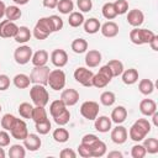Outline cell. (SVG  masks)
<instances>
[{
    "mask_svg": "<svg viewBox=\"0 0 158 158\" xmlns=\"http://www.w3.org/2000/svg\"><path fill=\"white\" fill-rule=\"evenodd\" d=\"M32 109H33V106L30 102H22L19 105V114L23 118H31Z\"/></svg>",
    "mask_w": 158,
    "mask_h": 158,
    "instance_id": "42",
    "label": "cell"
},
{
    "mask_svg": "<svg viewBox=\"0 0 158 158\" xmlns=\"http://www.w3.org/2000/svg\"><path fill=\"white\" fill-rule=\"evenodd\" d=\"M84 16L81 12H78V11H72L69 14V17H68V23L69 26L72 27H79L84 23Z\"/></svg>",
    "mask_w": 158,
    "mask_h": 158,
    "instance_id": "31",
    "label": "cell"
},
{
    "mask_svg": "<svg viewBox=\"0 0 158 158\" xmlns=\"http://www.w3.org/2000/svg\"><path fill=\"white\" fill-rule=\"evenodd\" d=\"M127 137H128V132L126 127L122 126L121 123L111 130V141L116 144H123L127 141Z\"/></svg>",
    "mask_w": 158,
    "mask_h": 158,
    "instance_id": "13",
    "label": "cell"
},
{
    "mask_svg": "<svg viewBox=\"0 0 158 158\" xmlns=\"http://www.w3.org/2000/svg\"><path fill=\"white\" fill-rule=\"evenodd\" d=\"M51 62L57 68H63L68 63V54L64 49L57 48L51 53Z\"/></svg>",
    "mask_w": 158,
    "mask_h": 158,
    "instance_id": "14",
    "label": "cell"
},
{
    "mask_svg": "<svg viewBox=\"0 0 158 158\" xmlns=\"http://www.w3.org/2000/svg\"><path fill=\"white\" fill-rule=\"evenodd\" d=\"M121 78H122V81L126 85H132L138 80V72L135 68H130V69H126V70L123 69V72L121 74Z\"/></svg>",
    "mask_w": 158,
    "mask_h": 158,
    "instance_id": "24",
    "label": "cell"
},
{
    "mask_svg": "<svg viewBox=\"0 0 158 158\" xmlns=\"http://www.w3.org/2000/svg\"><path fill=\"white\" fill-rule=\"evenodd\" d=\"M144 21V15L141 10L138 9H133V10H130L128 14H127V22L133 26V27H139Z\"/></svg>",
    "mask_w": 158,
    "mask_h": 158,
    "instance_id": "17",
    "label": "cell"
},
{
    "mask_svg": "<svg viewBox=\"0 0 158 158\" xmlns=\"http://www.w3.org/2000/svg\"><path fill=\"white\" fill-rule=\"evenodd\" d=\"M35 127H36L37 133H40V135H47L51 131L52 125H51V121L49 120H46V121H42V122H37Z\"/></svg>",
    "mask_w": 158,
    "mask_h": 158,
    "instance_id": "45",
    "label": "cell"
},
{
    "mask_svg": "<svg viewBox=\"0 0 158 158\" xmlns=\"http://www.w3.org/2000/svg\"><path fill=\"white\" fill-rule=\"evenodd\" d=\"M106 65L110 68V70L112 73V77H118L123 72V63L118 59H111V60L107 62Z\"/></svg>",
    "mask_w": 158,
    "mask_h": 158,
    "instance_id": "33",
    "label": "cell"
},
{
    "mask_svg": "<svg viewBox=\"0 0 158 158\" xmlns=\"http://www.w3.org/2000/svg\"><path fill=\"white\" fill-rule=\"evenodd\" d=\"M83 25H84V31L86 33H89V35L96 33L100 30V27H101L100 21L98 19H95V17H90L88 20H84V23Z\"/></svg>",
    "mask_w": 158,
    "mask_h": 158,
    "instance_id": "25",
    "label": "cell"
},
{
    "mask_svg": "<svg viewBox=\"0 0 158 158\" xmlns=\"http://www.w3.org/2000/svg\"><path fill=\"white\" fill-rule=\"evenodd\" d=\"M15 120H16V116H14L12 114H5L2 116V118H1V127L4 130H6V131H10L12 125H14V122H15Z\"/></svg>",
    "mask_w": 158,
    "mask_h": 158,
    "instance_id": "44",
    "label": "cell"
},
{
    "mask_svg": "<svg viewBox=\"0 0 158 158\" xmlns=\"http://www.w3.org/2000/svg\"><path fill=\"white\" fill-rule=\"evenodd\" d=\"M154 36H156V33L153 31H151V30H147V28L135 27L130 32V40H131V42L135 43V44H137V46L149 43L154 38Z\"/></svg>",
    "mask_w": 158,
    "mask_h": 158,
    "instance_id": "4",
    "label": "cell"
},
{
    "mask_svg": "<svg viewBox=\"0 0 158 158\" xmlns=\"http://www.w3.org/2000/svg\"><path fill=\"white\" fill-rule=\"evenodd\" d=\"M139 111L144 116H152L157 111V104L152 99H143L139 102Z\"/></svg>",
    "mask_w": 158,
    "mask_h": 158,
    "instance_id": "21",
    "label": "cell"
},
{
    "mask_svg": "<svg viewBox=\"0 0 158 158\" xmlns=\"http://www.w3.org/2000/svg\"><path fill=\"white\" fill-rule=\"evenodd\" d=\"M12 81H14V85H15L17 89H26V88L30 86V83H31L30 77L26 75V74H23V73L16 74V75L14 77V79H12Z\"/></svg>",
    "mask_w": 158,
    "mask_h": 158,
    "instance_id": "28",
    "label": "cell"
},
{
    "mask_svg": "<svg viewBox=\"0 0 158 158\" xmlns=\"http://www.w3.org/2000/svg\"><path fill=\"white\" fill-rule=\"evenodd\" d=\"M48 52L44 51V49H40L37 52H35L32 54V58H31V62L33 64V67H42V65H46L47 62H48Z\"/></svg>",
    "mask_w": 158,
    "mask_h": 158,
    "instance_id": "23",
    "label": "cell"
},
{
    "mask_svg": "<svg viewBox=\"0 0 158 158\" xmlns=\"http://www.w3.org/2000/svg\"><path fill=\"white\" fill-rule=\"evenodd\" d=\"M58 0H43V6L47 9H56Z\"/></svg>",
    "mask_w": 158,
    "mask_h": 158,
    "instance_id": "55",
    "label": "cell"
},
{
    "mask_svg": "<svg viewBox=\"0 0 158 158\" xmlns=\"http://www.w3.org/2000/svg\"><path fill=\"white\" fill-rule=\"evenodd\" d=\"M148 44L151 46V48H152L153 51H158V36L156 35V36H154V38H153Z\"/></svg>",
    "mask_w": 158,
    "mask_h": 158,
    "instance_id": "56",
    "label": "cell"
},
{
    "mask_svg": "<svg viewBox=\"0 0 158 158\" xmlns=\"http://www.w3.org/2000/svg\"><path fill=\"white\" fill-rule=\"evenodd\" d=\"M10 86V78L6 74H0V91L7 90Z\"/></svg>",
    "mask_w": 158,
    "mask_h": 158,
    "instance_id": "52",
    "label": "cell"
},
{
    "mask_svg": "<svg viewBox=\"0 0 158 158\" xmlns=\"http://www.w3.org/2000/svg\"><path fill=\"white\" fill-rule=\"evenodd\" d=\"M78 153H79V156L83 157V158H90V157H93V156H91V149H90V147L86 146V144H84V143H80V144L78 146Z\"/></svg>",
    "mask_w": 158,
    "mask_h": 158,
    "instance_id": "50",
    "label": "cell"
},
{
    "mask_svg": "<svg viewBox=\"0 0 158 158\" xmlns=\"http://www.w3.org/2000/svg\"><path fill=\"white\" fill-rule=\"evenodd\" d=\"M10 133H11V137L12 138L23 141L26 138V136L28 135V130H27L26 122L23 120L16 117V120H15V122H14L11 130H10Z\"/></svg>",
    "mask_w": 158,
    "mask_h": 158,
    "instance_id": "11",
    "label": "cell"
},
{
    "mask_svg": "<svg viewBox=\"0 0 158 158\" xmlns=\"http://www.w3.org/2000/svg\"><path fill=\"white\" fill-rule=\"evenodd\" d=\"M93 77H94V73L85 67H78L74 70V79L83 86H86V88L93 86Z\"/></svg>",
    "mask_w": 158,
    "mask_h": 158,
    "instance_id": "8",
    "label": "cell"
},
{
    "mask_svg": "<svg viewBox=\"0 0 158 158\" xmlns=\"http://www.w3.org/2000/svg\"><path fill=\"white\" fill-rule=\"evenodd\" d=\"M116 101V95L112 93V91H104L101 95H100V102L104 105V106H112Z\"/></svg>",
    "mask_w": 158,
    "mask_h": 158,
    "instance_id": "41",
    "label": "cell"
},
{
    "mask_svg": "<svg viewBox=\"0 0 158 158\" xmlns=\"http://www.w3.org/2000/svg\"><path fill=\"white\" fill-rule=\"evenodd\" d=\"M72 49L74 53L77 54H81V53H85L86 49H88V42L84 40V38H75L73 42H72Z\"/></svg>",
    "mask_w": 158,
    "mask_h": 158,
    "instance_id": "32",
    "label": "cell"
},
{
    "mask_svg": "<svg viewBox=\"0 0 158 158\" xmlns=\"http://www.w3.org/2000/svg\"><path fill=\"white\" fill-rule=\"evenodd\" d=\"M143 147L146 148L147 153L156 154V153H158V139L154 138V137L146 138L144 142H143Z\"/></svg>",
    "mask_w": 158,
    "mask_h": 158,
    "instance_id": "39",
    "label": "cell"
},
{
    "mask_svg": "<svg viewBox=\"0 0 158 158\" xmlns=\"http://www.w3.org/2000/svg\"><path fill=\"white\" fill-rule=\"evenodd\" d=\"M101 12H102V16L107 20H112L117 16L116 14V10H115V6H114V2H105L101 7Z\"/></svg>",
    "mask_w": 158,
    "mask_h": 158,
    "instance_id": "37",
    "label": "cell"
},
{
    "mask_svg": "<svg viewBox=\"0 0 158 158\" xmlns=\"http://www.w3.org/2000/svg\"><path fill=\"white\" fill-rule=\"evenodd\" d=\"M52 32H53V26H52L49 16L48 17H41L36 22L35 28H33V36L36 40H40V41L46 40Z\"/></svg>",
    "mask_w": 158,
    "mask_h": 158,
    "instance_id": "3",
    "label": "cell"
},
{
    "mask_svg": "<svg viewBox=\"0 0 158 158\" xmlns=\"http://www.w3.org/2000/svg\"><path fill=\"white\" fill-rule=\"evenodd\" d=\"M152 121H153V125L154 126H158V112L157 111L152 115Z\"/></svg>",
    "mask_w": 158,
    "mask_h": 158,
    "instance_id": "59",
    "label": "cell"
},
{
    "mask_svg": "<svg viewBox=\"0 0 158 158\" xmlns=\"http://www.w3.org/2000/svg\"><path fill=\"white\" fill-rule=\"evenodd\" d=\"M112 78L114 77H112V73H111L110 68L105 64V65L100 67V69H99V72L96 74H94V77H93V86L99 88V89L105 88L112 80Z\"/></svg>",
    "mask_w": 158,
    "mask_h": 158,
    "instance_id": "5",
    "label": "cell"
},
{
    "mask_svg": "<svg viewBox=\"0 0 158 158\" xmlns=\"http://www.w3.org/2000/svg\"><path fill=\"white\" fill-rule=\"evenodd\" d=\"M65 109H67L65 104L60 99H58V100H54V101L51 102V105H49V114H51L52 117H54V116L59 115L60 112H63Z\"/></svg>",
    "mask_w": 158,
    "mask_h": 158,
    "instance_id": "34",
    "label": "cell"
},
{
    "mask_svg": "<svg viewBox=\"0 0 158 158\" xmlns=\"http://www.w3.org/2000/svg\"><path fill=\"white\" fill-rule=\"evenodd\" d=\"M77 6L81 12H89L93 9L91 0H77Z\"/></svg>",
    "mask_w": 158,
    "mask_h": 158,
    "instance_id": "48",
    "label": "cell"
},
{
    "mask_svg": "<svg viewBox=\"0 0 158 158\" xmlns=\"http://www.w3.org/2000/svg\"><path fill=\"white\" fill-rule=\"evenodd\" d=\"M57 9L60 14H70L74 9V4H73V0H58V4H57Z\"/></svg>",
    "mask_w": 158,
    "mask_h": 158,
    "instance_id": "40",
    "label": "cell"
},
{
    "mask_svg": "<svg viewBox=\"0 0 158 158\" xmlns=\"http://www.w3.org/2000/svg\"><path fill=\"white\" fill-rule=\"evenodd\" d=\"M1 110H2V109H1V105H0V112H1Z\"/></svg>",
    "mask_w": 158,
    "mask_h": 158,
    "instance_id": "62",
    "label": "cell"
},
{
    "mask_svg": "<svg viewBox=\"0 0 158 158\" xmlns=\"http://www.w3.org/2000/svg\"><path fill=\"white\" fill-rule=\"evenodd\" d=\"M31 118L35 121V123H37V122H42V121L48 120L47 111H46L44 106H35V107L32 109V115H31Z\"/></svg>",
    "mask_w": 158,
    "mask_h": 158,
    "instance_id": "27",
    "label": "cell"
},
{
    "mask_svg": "<svg viewBox=\"0 0 158 158\" xmlns=\"http://www.w3.org/2000/svg\"><path fill=\"white\" fill-rule=\"evenodd\" d=\"M94 121H95L94 122V127H95L96 131H99L101 133H106V132H109L111 130L112 121H111L110 117H107V116H99Z\"/></svg>",
    "mask_w": 158,
    "mask_h": 158,
    "instance_id": "19",
    "label": "cell"
},
{
    "mask_svg": "<svg viewBox=\"0 0 158 158\" xmlns=\"http://www.w3.org/2000/svg\"><path fill=\"white\" fill-rule=\"evenodd\" d=\"M53 120H54V122H56L58 126H64V125H67V123L69 122V120H70V112H69V110L65 109V110H64L63 112H60L59 115L54 116Z\"/></svg>",
    "mask_w": 158,
    "mask_h": 158,
    "instance_id": "43",
    "label": "cell"
},
{
    "mask_svg": "<svg viewBox=\"0 0 158 158\" xmlns=\"http://www.w3.org/2000/svg\"><path fill=\"white\" fill-rule=\"evenodd\" d=\"M5 151H4V148L2 147H0V158H5Z\"/></svg>",
    "mask_w": 158,
    "mask_h": 158,
    "instance_id": "61",
    "label": "cell"
},
{
    "mask_svg": "<svg viewBox=\"0 0 158 158\" xmlns=\"http://www.w3.org/2000/svg\"><path fill=\"white\" fill-rule=\"evenodd\" d=\"M151 128H152V125L147 118H138L131 126L128 131V136L132 141L139 142L146 138V136L151 132Z\"/></svg>",
    "mask_w": 158,
    "mask_h": 158,
    "instance_id": "1",
    "label": "cell"
},
{
    "mask_svg": "<svg viewBox=\"0 0 158 158\" xmlns=\"http://www.w3.org/2000/svg\"><path fill=\"white\" fill-rule=\"evenodd\" d=\"M138 90L143 95H149L154 90V84H153V81L151 79H142L138 83Z\"/></svg>",
    "mask_w": 158,
    "mask_h": 158,
    "instance_id": "36",
    "label": "cell"
},
{
    "mask_svg": "<svg viewBox=\"0 0 158 158\" xmlns=\"http://www.w3.org/2000/svg\"><path fill=\"white\" fill-rule=\"evenodd\" d=\"M96 139H99L98 138V136H95V135H93V133H88V135H84L83 136V138H81V142L80 143H84V144H86V146H91Z\"/></svg>",
    "mask_w": 158,
    "mask_h": 158,
    "instance_id": "53",
    "label": "cell"
},
{
    "mask_svg": "<svg viewBox=\"0 0 158 158\" xmlns=\"http://www.w3.org/2000/svg\"><path fill=\"white\" fill-rule=\"evenodd\" d=\"M32 48L30 46H26V44H22L20 47H17L14 52V59L17 64L20 65H23V64H27L31 58H32Z\"/></svg>",
    "mask_w": 158,
    "mask_h": 158,
    "instance_id": "10",
    "label": "cell"
},
{
    "mask_svg": "<svg viewBox=\"0 0 158 158\" xmlns=\"http://www.w3.org/2000/svg\"><path fill=\"white\" fill-rule=\"evenodd\" d=\"M41 144H42V141H41L40 136L36 133H28L26 136V138L23 139V147L31 152L37 151L41 147Z\"/></svg>",
    "mask_w": 158,
    "mask_h": 158,
    "instance_id": "16",
    "label": "cell"
},
{
    "mask_svg": "<svg viewBox=\"0 0 158 158\" xmlns=\"http://www.w3.org/2000/svg\"><path fill=\"white\" fill-rule=\"evenodd\" d=\"M19 31V26L10 20H2L0 22V37L2 38H14Z\"/></svg>",
    "mask_w": 158,
    "mask_h": 158,
    "instance_id": "12",
    "label": "cell"
},
{
    "mask_svg": "<svg viewBox=\"0 0 158 158\" xmlns=\"http://www.w3.org/2000/svg\"><path fill=\"white\" fill-rule=\"evenodd\" d=\"M107 157L109 158H121L122 157V153L118 152V151H112V152H109L107 153Z\"/></svg>",
    "mask_w": 158,
    "mask_h": 158,
    "instance_id": "57",
    "label": "cell"
},
{
    "mask_svg": "<svg viewBox=\"0 0 158 158\" xmlns=\"http://www.w3.org/2000/svg\"><path fill=\"white\" fill-rule=\"evenodd\" d=\"M25 156H26V148L21 144H12L9 148L10 158H23Z\"/></svg>",
    "mask_w": 158,
    "mask_h": 158,
    "instance_id": "38",
    "label": "cell"
},
{
    "mask_svg": "<svg viewBox=\"0 0 158 158\" xmlns=\"http://www.w3.org/2000/svg\"><path fill=\"white\" fill-rule=\"evenodd\" d=\"M53 139L58 143H65L69 139V132L68 130L63 128V127H58L53 131Z\"/></svg>",
    "mask_w": 158,
    "mask_h": 158,
    "instance_id": "35",
    "label": "cell"
},
{
    "mask_svg": "<svg viewBox=\"0 0 158 158\" xmlns=\"http://www.w3.org/2000/svg\"><path fill=\"white\" fill-rule=\"evenodd\" d=\"M49 68L47 65L42 67H33V69L30 73V80L32 84H42L47 85L48 75H49Z\"/></svg>",
    "mask_w": 158,
    "mask_h": 158,
    "instance_id": "7",
    "label": "cell"
},
{
    "mask_svg": "<svg viewBox=\"0 0 158 158\" xmlns=\"http://www.w3.org/2000/svg\"><path fill=\"white\" fill-rule=\"evenodd\" d=\"M111 121L115 122L116 125H120L122 122H125V120L127 118V110L125 106H116L112 112H111V116H110Z\"/></svg>",
    "mask_w": 158,
    "mask_h": 158,
    "instance_id": "22",
    "label": "cell"
},
{
    "mask_svg": "<svg viewBox=\"0 0 158 158\" xmlns=\"http://www.w3.org/2000/svg\"><path fill=\"white\" fill-rule=\"evenodd\" d=\"M5 9H6V5L0 0V19L2 16H5Z\"/></svg>",
    "mask_w": 158,
    "mask_h": 158,
    "instance_id": "58",
    "label": "cell"
},
{
    "mask_svg": "<svg viewBox=\"0 0 158 158\" xmlns=\"http://www.w3.org/2000/svg\"><path fill=\"white\" fill-rule=\"evenodd\" d=\"M60 100L65 106H74L79 101V93L75 89H65L60 94Z\"/></svg>",
    "mask_w": 158,
    "mask_h": 158,
    "instance_id": "15",
    "label": "cell"
},
{
    "mask_svg": "<svg viewBox=\"0 0 158 158\" xmlns=\"http://www.w3.org/2000/svg\"><path fill=\"white\" fill-rule=\"evenodd\" d=\"M22 12L20 10L19 6L16 5H10V6H6L5 9V16H6V20H10V21H16L21 17Z\"/></svg>",
    "mask_w": 158,
    "mask_h": 158,
    "instance_id": "30",
    "label": "cell"
},
{
    "mask_svg": "<svg viewBox=\"0 0 158 158\" xmlns=\"http://www.w3.org/2000/svg\"><path fill=\"white\" fill-rule=\"evenodd\" d=\"M47 84L49 85L51 89L58 91L62 90L65 86V73L62 69H53L49 72L48 75V81Z\"/></svg>",
    "mask_w": 158,
    "mask_h": 158,
    "instance_id": "6",
    "label": "cell"
},
{
    "mask_svg": "<svg viewBox=\"0 0 158 158\" xmlns=\"http://www.w3.org/2000/svg\"><path fill=\"white\" fill-rule=\"evenodd\" d=\"M30 98L36 106H46L49 101V94L44 85L33 84L30 89Z\"/></svg>",
    "mask_w": 158,
    "mask_h": 158,
    "instance_id": "2",
    "label": "cell"
},
{
    "mask_svg": "<svg viewBox=\"0 0 158 158\" xmlns=\"http://www.w3.org/2000/svg\"><path fill=\"white\" fill-rule=\"evenodd\" d=\"M106 144L105 142H102L101 139H96L91 146H90V149H91V156L93 157H102L105 153H106Z\"/></svg>",
    "mask_w": 158,
    "mask_h": 158,
    "instance_id": "29",
    "label": "cell"
},
{
    "mask_svg": "<svg viewBox=\"0 0 158 158\" xmlns=\"http://www.w3.org/2000/svg\"><path fill=\"white\" fill-rule=\"evenodd\" d=\"M99 104L96 101H93V100H89V101H84L80 106V114L84 118L91 121V120H95L99 115Z\"/></svg>",
    "mask_w": 158,
    "mask_h": 158,
    "instance_id": "9",
    "label": "cell"
},
{
    "mask_svg": "<svg viewBox=\"0 0 158 158\" xmlns=\"http://www.w3.org/2000/svg\"><path fill=\"white\" fill-rule=\"evenodd\" d=\"M31 36H32V33H31V31H30V28L27 26H20L19 31H17V33H16V36L14 38H15V41L17 43H22L23 44V43L30 41Z\"/></svg>",
    "mask_w": 158,
    "mask_h": 158,
    "instance_id": "26",
    "label": "cell"
},
{
    "mask_svg": "<svg viewBox=\"0 0 158 158\" xmlns=\"http://www.w3.org/2000/svg\"><path fill=\"white\" fill-rule=\"evenodd\" d=\"M49 19H51V22H52V26H53V32L60 31L63 28V20L58 15H51Z\"/></svg>",
    "mask_w": 158,
    "mask_h": 158,
    "instance_id": "49",
    "label": "cell"
},
{
    "mask_svg": "<svg viewBox=\"0 0 158 158\" xmlns=\"http://www.w3.org/2000/svg\"><path fill=\"white\" fill-rule=\"evenodd\" d=\"M10 135L7 133L6 130H1L0 131V147H6L10 144Z\"/></svg>",
    "mask_w": 158,
    "mask_h": 158,
    "instance_id": "51",
    "label": "cell"
},
{
    "mask_svg": "<svg viewBox=\"0 0 158 158\" xmlns=\"http://www.w3.org/2000/svg\"><path fill=\"white\" fill-rule=\"evenodd\" d=\"M100 31H101L104 37L112 38V37H116L118 35V25L114 21H107L104 25H101Z\"/></svg>",
    "mask_w": 158,
    "mask_h": 158,
    "instance_id": "18",
    "label": "cell"
},
{
    "mask_svg": "<svg viewBox=\"0 0 158 158\" xmlns=\"http://www.w3.org/2000/svg\"><path fill=\"white\" fill-rule=\"evenodd\" d=\"M146 154H147V152H146V148L143 147V144L137 143L131 148V156L133 158H143Z\"/></svg>",
    "mask_w": 158,
    "mask_h": 158,
    "instance_id": "46",
    "label": "cell"
},
{
    "mask_svg": "<svg viewBox=\"0 0 158 158\" xmlns=\"http://www.w3.org/2000/svg\"><path fill=\"white\" fill-rule=\"evenodd\" d=\"M114 6L117 15H123L128 11V2L126 0H116L114 2Z\"/></svg>",
    "mask_w": 158,
    "mask_h": 158,
    "instance_id": "47",
    "label": "cell"
},
{
    "mask_svg": "<svg viewBox=\"0 0 158 158\" xmlns=\"http://www.w3.org/2000/svg\"><path fill=\"white\" fill-rule=\"evenodd\" d=\"M59 156H60V158H75L77 157V152L73 151L72 148H64V149L60 151Z\"/></svg>",
    "mask_w": 158,
    "mask_h": 158,
    "instance_id": "54",
    "label": "cell"
},
{
    "mask_svg": "<svg viewBox=\"0 0 158 158\" xmlns=\"http://www.w3.org/2000/svg\"><path fill=\"white\" fill-rule=\"evenodd\" d=\"M12 1H14L16 5H26L30 0H12Z\"/></svg>",
    "mask_w": 158,
    "mask_h": 158,
    "instance_id": "60",
    "label": "cell"
},
{
    "mask_svg": "<svg viewBox=\"0 0 158 158\" xmlns=\"http://www.w3.org/2000/svg\"><path fill=\"white\" fill-rule=\"evenodd\" d=\"M101 53L96 49H90L89 52H86L85 54V64L89 68H95L101 63Z\"/></svg>",
    "mask_w": 158,
    "mask_h": 158,
    "instance_id": "20",
    "label": "cell"
}]
</instances>
